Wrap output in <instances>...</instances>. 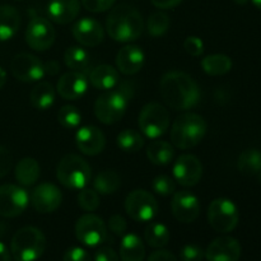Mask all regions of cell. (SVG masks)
Returning <instances> with one entry per match:
<instances>
[{"mask_svg": "<svg viewBox=\"0 0 261 261\" xmlns=\"http://www.w3.org/2000/svg\"><path fill=\"white\" fill-rule=\"evenodd\" d=\"M170 231L162 223L148 224L144 231V239L153 249H162L170 242Z\"/></svg>", "mask_w": 261, "mask_h": 261, "instance_id": "d6a6232c", "label": "cell"}, {"mask_svg": "<svg viewBox=\"0 0 261 261\" xmlns=\"http://www.w3.org/2000/svg\"><path fill=\"white\" fill-rule=\"evenodd\" d=\"M43 68H45V74H50V75H55L60 71V65L56 60H48L47 63L43 64Z\"/></svg>", "mask_w": 261, "mask_h": 261, "instance_id": "c3c4849f", "label": "cell"}, {"mask_svg": "<svg viewBox=\"0 0 261 261\" xmlns=\"http://www.w3.org/2000/svg\"><path fill=\"white\" fill-rule=\"evenodd\" d=\"M147 157L157 166L168 165L175 157V149L171 143L165 140H154L147 148Z\"/></svg>", "mask_w": 261, "mask_h": 261, "instance_id": "83f0119b", "label": "cell"}, {"mask_svg": "<svg viewBox=\"0 0 261 261\" xmlns=\"http://www.w3.org/2000/svg\"><path fill=\"white\" fill-rule=\"evenodd\" d=\"M15 180L22 186H32L40 177V165L33 158H22L15 166Z\"/></svg>", "mask_w": 261, "mask_h": 261, "instance_id": "4316f807", "label": "cell"}, {"mask_svg": "<svg viewBox=\"0 0 261 261\" xmlns=\"http://www.w3.org/2000/svg\"><path fill=\"white\" fill-rule=\"evenodd\" d=\"M109 228L116 236H124L127 229L126 219L120 214H114L109 219Z\"/></svg>", "mask_w": 261, "mask_h": 261, "instance_id": "b9f144b4", "label": "cell"}, {"mask_svg": "<svg viewBox=\"0 0 261 261\" xmlns=\"http://www.w3.org/2000/svg\"><path fill=\"white\" fill-rule=\"evenodd\" d=\"M233 2L236 3V4H239V5H245L246 3H249L250 0H233Z\"/></svg>", "mask_w": 261, "mask_h": 261, "instance_id": "f5cc1de1", "label": "cell"}, {"mask_svg": "<svg viewBox=\"0 0 261 261\" xmlns=\"http://www.w3.org/2000/svg\"><path fill=\"white\" fill-rule=\"evenodd\" d=\"M147 261H178L177 257L172 254V252L167 251V250H158L150 254Z\"/></svg>", "mask_w": 261, "mask_h": 261, "instance_id": "bcb514c9", "label": "cell"}, {"mask_svg": "<svg viewBox=\"0 0 261 261\" xmlns=\"http://www.w3.org/2000/svg\"><path fill=\"white\" fill-rule=\"evenodd\" d=\"M116 0H82V4L87 10L92 13L106 12L114 7Z\"/></svg>", "mask_w": 261, "mask_h": 261, "instance_id": "ab89813d", "label": "cell"}, {"mask_svg": "<svg viewBox=\"0 0 261 261\" xmlns=\"http://www.w3.org/2000/svg\"><path fill=\"white\" fill-rule=\"evenodd\" d=\"M160 92L163 101L177 111H186L198 106L201 91L198 83L189 74L180 70L166 73L160 82Z\"/></svg>", "mask_w": 261, "mask_h": 261, "instance_id": "6da1fadb", "label": "cell"}, {"mask_svg": "<svg viewBox=\"0 0 261 261\" xmlns=\"http://www.w3.org/2000/svg\"><path fill=\"white\" fill-rule=\"evenodd\" d=\"M10 71L15 79L24 83L38 82L45 75L42 61L37 56L28 53H19L12 59Z\"/></svg>", "mask_w": 261, "mask_h": 261, "instance_id": "4fadbf2b", "label": "cell"}, {"mask_svg": "<svg viewBox=\"0 0 261 261\" xmlns=\"http://www.w3.org/2000/svg\"><path fill=\"white\" fill-rule=\"evenodd\" d=\"M150 2L155 8H160V9H171V8L177 7L182 0H150Z\"/></svg>", "mask_w": 261, "mask_h": 261, "instance_id": "7dc6e473", "label": "cell"}, {"mask_svg": "<svg viewBox=\"0 0 261 261\" xmlns=\"http://www.w3.org/2000/svg\"><path fill=\"white\" fill-rule=\"evenodd\" d=\"M144 53L135 45H127L120 48L116 55V68L125 75H134L144 65Z\"/></svg>", "mask_w": 261, "mask_h": 261, "instance_id": "44dd1931", "label": "cell"}, {"mask_svg": "<svg viewBox=\"0 0 261 261\" xmlns=\"http://www.w3.org/2000/svg\"><path fill=\"white\" fill-rule=\"evenodd\" d=\"M152 189L153 191H155V193L160 194V195L170 196L171 194H175L176 191L175 180L165 175L157 176V177L152 181Z\"/></svg>", "mask_w": 261, "mask_h": 261, "instance_id": "74e56055", "label": "cell"}, {"mask_svg": "<svg viewBox=\"0 0 261 261\" xmlns=\"http://www.w3.org/2000/svg\"><path fill=\"white\" fill-rule=\"evenodd\" d=\"M121 186V178L115 171L106 170L96 176L93 181L94 190L102 195H111L115 194Z\"/></svg>", "mask_w": 261, "mask_h": 261, "instance_id": "4dcf8cb0", "label": "cell"}, {"mask_svg": "<svg viewBox=\"0 0 261 261\" xmlns=\"http://www.w3.org/2000/svg\"><path fill=\"white\" fill-rule=\"evenodd\" d=\"M173 176L180 185L185 188L198 185L203 177V165L194 154H182L173 166Z\"/></svg>", "mask_w": 261, "mask_h": 261, "instance_id": "9a60e30c", "label": "cell"}, {"mask_svg": "<svg viewBox=\"0 0 261 261\" xmlns=\"http://www.w3.org/2000/svg\"><path fill=\"white\" fill-rule=\"evenodd\" d=\"M125 212L135 222H149L157 216L158 203L149 191L138 189L125 199Z\"/></svg>", "mask_w": 261, "mask_h": 261, "instance_id": "9c48e42d", "label": "cell"}, {"mask_svg": "<svg viewBox=\"0 0 261 261\" xmlns=\"http://www.w3.org/2000/svg\"><path fill=\"white\" fill-rule=\"evenodd\" d=\"M117 147L126 153H137L144 147V138L137 130H122L117 135Z\"/></svg>", "mask_w": 261, "mask_h": 261, "instance_id": "836d02e7", "label": "cell"}, {"mask_svg": "<svg viewBox=\"0 0 261 261\" xmlns=\"http://www.w3.org/2000/svg\"><path fill=\"white\" fill-rule=\"evenodd\" d=\"M145 247L139 236L135 233L124 234L120 244L121 261H144Z\"/></svg>", "mask_w": 261, "mask_h": 261, "instance_id": "d4e9b609", "label": "cell"}, {"mask_svg": "<svg viewBox=\"0 0 261 261\" xmlns=\"http://www.w3.org/2000/svg\"><path fill=\"white\" fill-rule=\"evenodd\" d=\"M15 2H22V0H15Z\"/></svg>", "mask_w": 261, "mask_h": 261, "instance_id": "9f6ffc18", "label": "cell"}, {"mask_svg": "<svg viewBox=\"0 0 261 261\" xmlns=\"http://www.w3.org/2000/svg\"><path fill=\"white\" fill-rule=\"evenodd\" d=\"M120 81L119 71L111 65H99L97 68L92 69L89 73V82L92 86L101 91H110V89L115 88Z\"/></svg>", "mask_w": 261, "mask_h": 261, "instance_id": "cb8c5ba5", "label": "cell"}, {"mask_svg": "<svg viewBox=\"0 0 261 261\" xmlns=\"http://www.w3.org/2000/svg\"><path fill=\"white\" fill-rule=\"evenodd\" d=\"M0 261H12V254L3 242H0Z\"/></svg>", "mask_w": 261, "mask_h": 261, "instance_id": "681fc988", "label": "cell"}, {"mask_svg": "<svg viewBox=\"0 0 261 261\" xmlns=\"http://www.w3.org/2000/svg\"><path fill=\"white\" fill-rule=\"evenodd\" d=\"M241 245L231 236H222L213 240L205 251L206 261H239Z\"/></svg>", "mask_w": 261, "mask_h": 261, "instance_id": "e0dca14e", "label": "cell"}, {"mask_svg": "<svg viewBox=\"0 0 261 261\" xmlns=\"http://www.w3.org/2000/svg\"><path fill=\"white\" fill-rule=\"evenodd\" d=\"M180 257L182 261H203L205 257V251L199 245L189 244L181 249Z\"/></svg>", "mask_w": 261, "mask_h": 261, "instance_id": "f35d334b", "label": "cell"}, {"mask_svg": "<svg viewBox=\"0 0 261 261\" xmlns=\"http://www.w3.org/2000/svg\"><path fill=\"white\" fill-rule=\"evenodd\" d=\"M56 177L65 188L81 190L86 188L91 180V166L79 155L66 154L58 163Z\"/></svg>", "mask_w": 261, "mask_h": 261, "instance_id": "5b68a950", "label": "cell"}, {"mask_svg": "<svg viewBox=\"0 0 261 261\" xmlns=\"http://www.w3.org/2000/svg\"><path fill=\"white\" fill-rule=\"evenodd\" d=\"M184 48L191 56H200L204 51V43L196 36H189L184 41Z\"/></svg>", "mask_w": 261, "mask_h": 261, "instance_id": "60d3db41", "label": "cell"}, {"mask_svg": "<svg viewBox=\"0 0 261 261\" xmlns=\"http://www.w3.org/2000/svg\"><path fill=\"white\" fill-rule=\"evenodd\" d=\"M259 173H260V180H261V171H260V172H259Z\"/></svg>", "mask_w": 261, "mask_h": 261, "instance_id": "11a10c76", "label": "cell"}, {"mask_svg": "<svg viewBox=\"0 0 261 261\" xmlns=\"http://www.w3.org/2000/svg\"><path fill=\"white\" fill-rule=\"evenodd\" d=\"M88 83L89 81L86 73L71 70L60 76L56 89L61 98L78 99L87 92Z\"/></svg>", "mask_w": 261, "mask_h": 261, "instance_id": "ffe728a7", "label": "cell"}, {"mask_svg": "<svg viewBox=\"0 0 261 261\" xmlns=\"http://www.w3.org/2000/svg\"><path fill=\"white\" fill-rule=\"evenodd\" d=\"M13 157L9 150L5 147L0 145V178L7 176L9 171L12 170Z\"/></svg>", "mask_w": 261, "mask_h": 261, "instance_id": "ee69618b", "label": "cell"}, {"mask_svg": "<svg viewBox=\"0 0 261 261\" xmlns=\"http://www.w3.org/2000/svg\"><path fill=\"white\" fill-rule=\"evenodd\" d=\"M138 125L145 137L157 139L167 132L170 126V114L161 103H147L140 111Z\"/></svg>", "mask_w": 261, "mask_h": 261, "instance_id": "ba28073f", "label": "cell"}, {"mask_svg": "<svg viewBox=\"0 0 261 261\" xmlns=\"http://www.w3.org/2000/svg\"><path fill=\"white\" fill-rule=\"evenodd\" d=\"M130 99L119 89L112 88L97 98L94 103V115L102 124H116L124 117Z\"/></svg>", "mask_w": 261, "mask_h": 261, "instance_id": "8992f818", "label": "cell"}, {"mask_svg": "<svg viewBox=\"0 0 261 261\" xmlns=\"http://www.w3.org/2000/svg\"><path fill=\"white\" fill-rule=\"evenodd\" d=\"M172 214L181 223H193L200 214L199 199L189 190H181L173 194L171 201Z\"/></svg>", "mask_w": 261, "mask_h": 261, "instance_id": "2e32d148", "label": "cell"}, {"mask_svg": "<svg viewBox=\"0 0 261 261\" xmlns=\"http://www.w3.org/2000/svg\"><path fill=\"white\" fill-rule=\"evenodd\" d=\"M30 195L23 188L12 184L0 186V216L15 218L27 209Z\"/></svg>", "mask_w": 261, "mask_h": 261, "instance_id": "7c38bea8", "label": "cell"}, {"mask_svg": "<svg viewBox=\"0 0 261 261\" xmlns=\"http://www.w3.org/2000/svg\"><path fill=\"white\" fill-rule=\"evenodd\" d=\"M201 68L208 75L221 76L231 70L232 60L223 54H214L201 60Z\"/></svg>", "mask_w": 261, "mask_h": 261, "instance_id": "f546056e", "label": "cell"}, {"mask_svg": "<svg viewBox=\"0 0 261 261\" xmlns=\"http://www.w3.org/2000/svg\"><path fill=\"white\" fill-rule=\"evenodd\" d=\"M239 171L245 176H254L261 171V153L257 149H246L237 161Z\"/></svg>", "mask_w": 261, "mask_h": 261, "instance_id": "1f68e13d", "label": "cell"}, {"mask_svg": "<svg viewBox=\"0 0 261 261\" xmlns=\"http://www.w3.org/2000/svg\"><path fill=\"white\" fill-rule=\"evenodd\" d=\"M240 214L234 203L229 199H214L208 208V222L218 233H229L239 224Z\"/></svg>", "mask_w": 261, "mask_h": 261, "instance_id": "52a82bcc", "label": "cell"}, {"mask_svg": "<svg viewBox=\"0 0 261 261\" xmlns=\"http://www.w3.org/2000/svg\"><path fill=\"white\" fill-rule=\"evenodd\" d=\"M4 228H5V227H4V224H2V223H0V234H3V233H4Z\"/></svg>", "mask_w": 261, "mask_h": 261, "instance_id": "db71d44e", "label": "cell"}, {"mask_svg": "<svg viewBox=\"0 0 261 261\" xmlns=\"http://www.w3.org/2000/svg\"><path fill=\"white\" fill-rule=\"evenodd\" d=\"M251 2H252V4L257 8V9L261 10V0H251Z\"/></svg>", "mask_w": 261, "mask_h": 261, "instance_id": "816d5d0a", "label": "cell"}, {"mask_svg": "<svg viewBox=\"0 0 261 261\" xmlns=\"http://www.w3.org/2000/svg\"><path fill=\"white\" fill-rule=\"evenodd\" d=\"M206 122L200 115L185 112L173 121L171 129L172 144L178 149H191L196 147L206 134Z\"/></svg>", "mask_w": 261, "mask_h": 261, "instance_id": "3957f363", "label": "cell"}, {"mask_svg": "<svg viewBox=\"0 0 261 261\" xmlns=\"http://www.w3.org/2000/svg\"><path fill=\"white\" fill-rule=\"evenodd\" d=\"M56 32L51 22L42 17H33L25 30V42L35 51H46L55 42Z\"/></svg>", "mask_w": 261, "mask_h": 261, "instance_id": "8fae6325", "label": "cell"}, {"mask_svg": "<svg viewBox=\"0 0 261 261\" xmlns=\"http://www.w3.org/2000/svg\"><path fill=\"white\" fill-rule=\"evenodd\" d=\"M101 200L99 194L94 189L83 188L78 195V205L86 212H94L98 209Z\"/></svg>", "mask_w": 261, "mask_h": 261, "instance_id": "8d00e7d4", "label": "cell"}, {"mask_svg": "<svg viewBox=\"0 0 261 261\" xmlns=\"http://www.w3.org/2000/svg\"><path fill=\"white\" fill-rule=\"evenodd\" d=\"M58 121L65 129H75L82 121V115L75 106L66 105L58 112Z\"/></svg>", "mask_w": 261, "mask_h": 261, "instance_id": "d590c367", "label": "cell"}, {"mask_svg": "<svg viewBox=\"0 0 261 261\" xmlns=\"http://www.w3.org/2000/svg\"><path fill=\"white\" fill-rule=\"evenodd\" d=\"M75 236L84 246L96 247L106 241V224L103 219L96 214H84L75 223Z\"/></svg>", "mask_w": 261, "mask_h": 261, "instance_id": "30bf717a", "label": "cell"}, {"mask_svg": "<svg viewBox=\"0 0 261 261\" xmlns=\"http://www.w3.org/2000/svg\"><path fill=\"white\" fill-rule=\"evenodd\" d=\"M47 241L36 227H23L15 232L10 242V254L15 261H36L45 252Z\"/></svg>", "mask_w": 261, "mask_h": 261, "instance_id": "277c9868", "label": "cell"}, {"mask_svg": "<svg viewBox=\"0 0 261 261\" xmlns=\"http://www.w3.org/2000/svg\"><path fill=\"white\" fill-rule=\"evenodd\" d=\"M30 200L36 212L47 214L55 212L61 205L63 194L60 189L54 184L43 182L33 189Z\"/></svg>", "mask_w": 261, "mask_h": 261, "instance_id": "5bb4252c", "label": "cell"}, {"mask_svg": "<svg viewBox=\"0 0 261 261\" xmlns=\"http://www.w3.org/2000/svg\"><path fill=\"white\" fill-rule=\"evenodd\" d=\"M63 261H92L88 252L82 247L73 246L69 250H66L64 254Z\"/></svg>", "mask_w": 261, "mask_h": 261, "instance_id": "7bdbcfd3", "label": "cell"}, {"mask_svg": "<svg viewBox=\"0 0 261 261\" xmlns=\"http://www.w3.org/2000/svg\"><path fill=\"white\" fill-rule=\"evenodd\" d=\"M79 12H81L79 0H50L47 4L48 17L58 24H69L75 20Z\"/></svg>", "mask_w": 261, "mask_h": 261, "instance_id": "7402d4cb", "label": "cell"}, {"mask_svg": "<svg viewBox=\"0 0 261 261\" xmlns=\"http://www.w3.org/2000/svg\"><path fill=\"white\" fill-rule=\"evenodd\" d=\"M144 20L139 10L133 5L121 3L110 10L106 18V31L117 42H130L140 37Z\"/></svg>", "mask_w": 261, "mask_h": 261, "instance_id": "7a4b0ae2", "label": "cell"}, {"mask_svg": "<svg viewBox=\"0 0 261 261\" xmlns=\"http://www.w3.org/2000/svg\"><path fill=\"white\" fill-rule=\"evenodd\" d=\"M64 61L71 70L86 73L91 65V56L81 46H70L64 53Z\"/></svg>", "mask_w": 261, "mask_h": 261, "instance_id": "f1b7e54d", "label": "cell"}, {"mask_svg": "<svg viewBox=\"0 0 261 261\" xmlns=\"http://www.w3.org/2000/svg\"><path fill=\"white\" fill-rule=\"evenodd\" d=\"M76 147L79 148L83 154L86 155H97L103 152L106 147V138L102 130L97 126L88 125L83 126L76 132L75 134Z\"/></svg>", "mask_w": 261, "mask_h": 261, "instance_id": "d6986e66", "label": "cell"}, {"mask_svg": "<svg viewBox=\"0 0 261 261\" xmlns=\"http://www.w3.org/2000/svg\"><path fill=\"white\" fill-rule=\"evenodd\" d=\"M76 42L86 47H96L102 43L105 38V31L101 23L93 18H82L71 28Z\"/></svg>", "mask_w": 261, "mask_h": 261, "instance_id": "ac0fdd59", "label": "cell"}, {"mask_svg": "<svg viewBox=\"0 0 261 261\" xmlns=\"http://www.w3.org/2000/svg\"><path fill=\"white\" fill-rule=\"evenodd\" d=\"M171 24V19L166 13L163 12H155L149 15L147 22V30L148 33L153 37H160V36L165 35L168 31Z\"/></svg>", "mask_w": 261, "mask_h": 261, "instance_id": "e575fe53", "label": "cell"}, {"mask_svg": "<svg viewBox=\"0 0 261 261\" xmlns=\"http://www.w3.org/2000/svg\"><path fill=\"white\" fill-rule=\"evenodd\" d=\"M22 23L19 12L13 5H0V41H8L18 32Z\"/></svg>", "mask_w": 261, "mask_h": 261, "instance_id": "603a6c76", "label": "cell"}, {"mask_svg": "<svg viewBox=\"0 0 261 261\" xmlns=\"http://www.w3.org/2000/svg\"><path fill=\"white\" fill-rule=\"evenodd\" d=\"M94 261H120V259L114 249L105 246L97 250L96 255H94Z\"/></svg>", "mask_w": 261, "mask_h": 261, "instance_id": "f6af8a7d", "label": "cell"}, {"mask_svg": "<svg viewBox=\"0 0 261 261\" xmlns=\"http://www.w3.org/2000/svg\"><path fill=\"white\" fill-rule=\"evenodd\" d=\"M5 82H7V73H5L4 69L0 68V89L4 87Z\"/></svg>", "mask_w": 261, "mask_h": 261, "instance_id": "f907efd6", "label": "cell"}, {"mask_svg": "<svg viewBox=\"0 0 261 261\" xmlns=\"http://www.w3.org/2000/svg\"><path fill=\"white\" fill-rule=\"evenodd\" d=\"M56 92L50 82H40L32 88L30 94V101L35 109L47 110L55 102Z\"/></svg>", "mask_w": 261, "mask_h": 261, "instance_id": "484cf974", "label": "cell"}]
</instances>
